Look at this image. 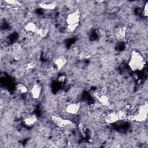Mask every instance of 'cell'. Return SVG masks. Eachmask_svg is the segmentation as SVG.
I'll return each instance as SVG.
<instances>
[{
	"label": "cell",
	"instance_id": "6da1fadb",
	"mask_svg": "<svg viewBox=\"0 0 148 148\" xmlns=\"http://www.w3.org/2000/svg\"><path fill=\"white\" fill-rule=\"evenodd\" d=\"M82 14L79 9H76L67 14L65 17L66 30L68 32H75L79 27Z\"/></svg>",
	"mask_w": 148,
	"mask_h": 148
},
{
	"label": "cell",
	"instance_id": "9c48e42d",
	"mask_svg": "<svg viewBox=\"0 0 148 148\" xmlns=\"http://www.w3.org/2000/svg\"><path fill=\"white\" fill-rule=\"evenodd\" d=\"M53 62L56 69L60 71L66 65L67 62V59L63 56H58L53 59Z\"/></svg>",
	"mask_w": 148,
	"mask_h": 148
},
{
	"label": "cell",
	"instance_id": "ba28073f",
	"mask_svg": "<svg viewBox=\"0 0 148 148\" xmlns=\"http://www.w3.org/2000/svg\"><path fill=\"white\" fill-rule=\"evenodd\" d=\"M38 121L37 116L32 113H26L23 116V121L25 125L27 127H31L36 124Z\"/></svg>",
	"mask_w": 148,
	"mask_h": 148
},
{
	"label": "cell",
	"instance_id": "8992f818",
	"mask_svg": "<svg viewBox=\"0 0 148 148\" xmlns=\"http://www.w3.org/2000/svg\"><path fill=\"white\" fill-rule=\"evenodd\" d=\"M103 119L108 124H113L120 121L117 111L107 112L103 116Z\"/></svg>",
	"mask_w": 148,
	"mask_h": 148
},
{
	"label": "cell",
	"instance_id": "277c9868",
	"mask_svg": "<svg viewBox=\"0 0 148 148\" xmlns=\"http://www.w3.org/2000/svg\"><path fill=\"white\" fill-rule=\"evenodd\" d=\"M82 109V103L79 102H71L65 106L64 112L69 116L77 114Z\"/></svg>",
	"mask_w": 148,
	"mask_h": 148
},
{
	"label": "cell",
	"instance_id": "7a4b0ae2",
	"mask_svg": "<svg viewBox=\"0 0 148 148\" xmlns=\"http://www.w3.org/2000/svg\"><path fill=\"white\" fill-rule=\"evenodd\" d=\"M145 65V61L143 55L138 51L134 50L129 56L128 66L132 71H139L142 70Z\"/></svg>",
	"mask_w": 148,
	"mask_h": 148
},
{
	"label": "cell",
	"instance_id": "5b68a950",
	"mask_svg": "<svg viewBox=\"0 0 148 148\" xmlns=\"http://www.w3.org/2000/svg\"><path fill=\"white\" fill-rule=\"evenodd\" d=\"M113 34L117 39L120 40H124L125 39L128 34L127 28L124 25H120L113 29Z\"/></svg>",
	"mask_w": 148,
	"mask_h": 148
},
{
	"label": "cell",
	"instance_id": "8fae6325",
	"mask_svg": "<svg viewBox=\"0 0 148 148\" xmlns=\"http://www.w3.org/2000/svg\"><path fill=\"white\" fill-rule=\"evenodd\" d=\"M17 92L20 94H26L29 91L27 86L23 83H18L16 87Z\"/></svg>",
	"mask_w": 148,
	"mask_h": 148
},
{
	"label": "cell",
	"instance_id": "52a82bcc",
	"mask_svg": "<svg viewBox=\"0 0 148 148\" xmlns=\"http://www.w3.org/2000/svg\"><path fill=\"white\" fill-rule=\"evenodd\" d=\"M29 94L34 99H39L42 92V87L39 83H34L29 89Z\"/></svg>",
	"mask_w": 148,
	"mask_h": 148
},
{
	"label": "cell",
	"instance_id": "3957f363",
	"mask_svg": "<svg viewBox=\"0 0 148 148\" xmlns=\"http://www.w3.org/2000/svg\"><path fill=\"white\" fill-rule=\"evenodd\" d=\"M52 123L58 128L64 130L65 128H69L72 127L73 123L69 119L64 118L60 116L54 115L51 117Z\"/></svg>",
	"mask_w": 148,
	"mask_h": 148
},
{
	"label": "cell",
	"instance_id": "30bf717a",
	"mask_svg": "<svg viewBox=\"0 0 148 148\" xmlns=\"http://www.w3.org/2000/svg\"><path fill=\"white\" fill-rule=\"evenodd\" d=\"M39 6L45 10H52L56 8V3L54 2H42L39 5Z\"/></svg>",
	"mask_w": 148,
	"mask_h": 148
},
{
	"label": "cell",
	"instance_id": "7c38bea8",
	"mask_svg": "<svg viewBox=\"0 0 148 148\" xmlns=\"http://www.w3.org/2000/svg\"><path fill=\"white\" fill-rule=\"evenodd\" d=\"M147 2H146V3L143 6V16L145 17L147 16Z\"/></svg>",
	"mask_w": 148,
	"mask_h": 148
}]
</instances>
